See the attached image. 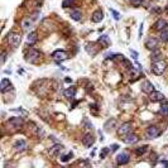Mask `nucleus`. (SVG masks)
Returning <instances> with one entry per match:
<instances>
[{
    "label": "nucleus",
    "instance_id": "1",
    "mask_svg": "<svg viewBox=\"0 0 168 168\" xmlns=\"http://www.w3.org/2000/svg\"><path fill=\"white\" fill-rule=\"evenodd\" d=\"M42 60V53L35 48H31L25 54V61L29 63H38Z\"/></svg>",
    "mask_w": 168,
    "mask_h": 168
},
{
    "label": "nucleus",
    "instance_id": "2",
    "mask_svg": "<svg viewBox=\"0 0 168 168\" xmlns=\"http://www.w3.org/2000/svg\"><path fill=\"white\" fill-rule=\"evenodd\" d=\"M167 68V63H166V61H163V60H158V61H153V63H152V72L154 73V75H157V76H161L162 73L166 71Z\"/></svg>",
    "mask_w": 168,
    "mask_h": 168
},
{
    "label": "nucleus",
    "instance_id": "3",
    "mask_svg": "<svg viewBox=\"0 0 168 168\" xmlns=\"http://www.w3.org/2000/svg\"><path fill=\"white\" fill-rule=\"evenodd\" d=\"M8 42L13 48H18L20 42H22V37H20V34L15 33V32H10L8 34Z\"/></svg>",
    "mask_w": 168,
    "mask_h": 168
},
{
    "label": "nucleus",
    "instance_id": "4",
    "mask_svg": "<svg viewBox=\"0 0 168 168\" xmlns=\"http://www.w3.org/2000/svg\"><path fill=\"white\" fill-rule=\"evenodd\" d=\"M161 134V129L157 125H150L145 130V138L147 139H155Z\"/></svg>",
    "mask_w": 168,
    "mask_h": 168
},
{
    "label": "nucleus",
    "instance_id": "5",
    "mask_svg": "<svg viewBox=\"0 0 168 168\" xmlns=\"http://www.w3.org/2000/svg\"><path fill=\"white\" fill-rule=\"evenodd\" d=\"M131 130H133L131 123H124L118 128V135H119V137H125L126 134L131 133Z\"/></svg>",
    "mask_w": 168,
    "mask_h": 168
},
{
    "label": "nucleus",
    "instance_id": "6",
    "mask_svg": "<svg viewBox=\"0 0 168 168\" xmlns=\"http://www.w3.org/2000/svg\"><path fill=\"white\" fill-rule=\"evenodd\" d=\"M52 58L57 62H61V61H64L68 58V54H67L66 51H62V49H57L52 53Z\"/></svg>",
    "mask_w": 168,
    "mask_h": 168
},
{
    "label": "nucleus",
    "instance_id": "7",
    "mask_svg": "<svg viewBox=\"0 0 168 168\" xmlns=\"http://www.w3.org/2000/svg\"><path fill=\"white\" fill-rule=\"evenodd\" d=\"M62 150H63V145H62V144H54V145H52L51 148L48 149V153H49V155H51V157H58V155L61 154V152Z\"/></svg>",
    "mask_w": 168,
    "mask_h": 168
},
{
    "label": "nucleus",
    "instance_id": "8",
    "mask_svg": "<svg viewBox=\"0 0 168 168\" xmlns=\"http://www.w3.org/2000/svg\"><path fill=\"white\" fill-rule=\"evenodd\" d=\"M130 161V155L128 153H120L116 155V164L118 166H124V164L129 163Z\"/></svg>",
    "mask_w": 168,
    "mask_h": 168
},
{
    "label": "nucleus",
    "instance_id": "9",
    "mask_svg": "<svg viewBox=\"0 0 168 168\" xmlns=\"http://www.w3.org/2000/svg\"><path fill=\"white\" fill-rule=\"evenodd\" d=\"M144 46H145V48L150 49V51H154V49L158 48V39L154 37H150L148 39L145 41V43H144Z\"/></svg>",
    "mask_w": 168,
    "mask_h": 168
},
{
    "label": "nucleus",
    "instance_id": "10",
    "mask_svg": "<svg viewBox=\"0 0 168 168\" xmlns=\"http://www.w3.org/2000/svg\"><path fill=\"white\" fill-rule=\"evenodd\" d=\"M149 100L153 102H158V101H163L164 100V95L161 91H152L149 94Z\"/></svg>",
    "mask_w": 168,
    "mask_h": 168
},
{
    "label": "nucleus",
    "instance_id": "11",
    "mask_svg": "<svg viewBox=\"0 0 168 168\" xmlns=\"http://www.w3.org/2000/svg\"><path fill=\"white\" fill-rule=\"evenodd\" d=\"M140 88H141V91H143V92L148 94V95L152 92V91H154V86H153V84L150 81H148V80H145V81L141 82Z\"/></svg>",
    "mask_w": 168,
    "mask_h": 168
},
{
    "label": "nucleus",
    "instance_id": "12",
    "mask_svg": "<svg viewBox=\"0 0 168 168\" xmlns=\"http://www.w3.org/2000/svg\"><path fill=\"white\" fill-rule=\"evenodd\" d=\"M168 27V23H167V20H164V19H158L157 22L153 24V29L154 31H159V32H162V31H164Z\"/></svg>",
    "mask_w": 168,
    "mask_h": 168
},
{
    "label": "nucleus",
    "instance_id": "13",
    "mask_svg": "<svg viewBox=\"0 0 168 168\" xmlns=\"http://www.w3.org/2000/svg\"><path fill=\"white\" fill-rule=\"evenodd\" d=\"M138 140H139V137H138L137 134H130V133L126 134L125 137L123 138V141L125 144H135Z\"/></svg>",
    "mask_w": 168,
    "mask_h": 168
},
{
    "label": "nucleus",
    "instance_id": "14",
    "mask_svg": "<svg viewBox=\"0 0 168 168\" xmlns=\"http://www.w3.org/2000/svg\"><path fill=\"white\" fill-rule=\"evenodd\" d=\"M8 123L10 124L13 128L18 129V128H20V126L23 125V119L20 116H14V118H10V119L8 120Z\"/></svg>",
    "mask_w": 168,
    "mask_h": 168
},
{
    "label": "nucleus",
    "instance_id": "15",
    "mask_svg": "<svg viewBox=\"0 0 168 168\" xmlns=\"http://www.w3.org/2000/svg\"><path fill=\"white\" fill-rule=\"evenodd\" d=\"M11 87H13V85H11L10 80H8V78L1 80V82H0V90H1V92H7V91L11 90Z\"/></svg>",
    "mask_w": 168,
    "mask_h": 168
},
{
    "label": "nucleus",
    "instance_id": "16",
    "mask_svg": "<svg viewBox=\"0 0 168 168\" xmlns=\"http://www.w3.org/2000/svg\"><path fill=\"white\" fill-rule=\"evenodd\" d=\"M14 149L15 152H24L27 149V141L24 139H19L14 143Z\"/></svg>",
    "mask_w": 168,
    "mask_h": 168
},
{
    "label": "nucleus",
    "instance_id": "17",
    "mask_svg": "<svg viewBox=\"0 0 168 168\" xmlns=\"http://www.w3.org/2000/svg\"><path fill=\"white\" fill-rule=\"evenodd\" d=\"M94 143H95V138H94V135L90 134V133L82 138V144H84L85 147H91V145H94Z\"/></svg>",
    "mask_w": 168,
    "mask_h": 168
},
{
    "label": "nucleus",
    "instance_id": "18",
    "mask_svg": "<svg viewBox=\"0 0 168 168\" xmlns=\"http://www.w3.org/2000/svg\"><path fill=\"white\" fill-rule=\"evenodd\" d=\"M102 19H104V13H102L101 10L94 11V14L91 15V20H92V23H100Z\"/></svg>",
    "mask_w": 168,
    "mask_h": 168
},
{
    "label": "nucleus",
    "instance_id": "19",
    "mask_svg": "<svg viewBox=\"0 0 168 168\" xmlns=\"http://www.w3.org/2000/svg\"><path fill=\"white\" fill-rule=\"evenodd\" d=\"M32 24H33V22H32L31 18H25V19L22 20V29L25 32H29L32 28Z\"/></svg>",
    "mask_w": 168,
    "mask_h": 168
},
{
    "label": "nucleus",
    "instance_id": "20",
    "mask_svg": "<svg viewBox=\"0 0 168 168\" xmlns=\"http://www.w3.org/2000/svg\"><path fill=\"white\" fill-rule=\"evenodd\" d=\"M75 95H76V88L75 87H68L63 91V96L66 97V99H73Z\"/></svg>",
    "mask_w": 168,
    "mask_h": 168
},
{
    "label": "nucleus",
    "instance_id": "21",
    "mask_svg": "<svg viewBox=\"0 0 168 168\" xmlns=\"http://www.w3.org/2000/svg\"><path fill=\"white\" fill-rule=\"evenodd\" d=\"M99 43H101L102 46L105 47V48H108V47L111 44V42H110V38H109V35H106V34L101 35V37L99 38Z\"/></svg>",
    "mask_w": 168,
    "mask_h": 168
},
{
    "label": "nucleus",
    "instance_id": "22",
    "mask_svg": "<svg viewBox=\"0 0 168 168\" xmlns=\"http://www.w3.org/2000/svg\"><path fill=\"white\" fill-rule=\"evenodd\" d=\"M38 37H37V33L35 32H31L28 35H27V43L28 44H34L35 42H37Z\"/></svg>",
    "mask_w": 168,
    "mask_h": 168
},
{
    "label": "nucleus",
    "instance_id": "23",
    "mask_svg": "<svg viewBox=\"0 0 168 168\" xmlns=\"http://www.w3.org/2000/svg\"><path fill=\"white\" fill-rule=\"evenodd\" d=\"M129 75H130V80L131 81H135L138 77H140V71L134 68V67H131L130 71H129Z\"/></svg>",
    "mask_w": 168,
    "mask_h": 168
},
{
    "label": "nucleus",
    "instance_id": "24",
    "mask_svg": "<svg viewBox=\"0 0 168 168\" xmlns=\"http://www.w3.org/2000/svg\"><path fill=\"white\" fill-rule=\"evenodd\" d=\"M71 19L75 20V22H80L82 19V14L80 10H72L71 11Z\"/></svg>",
    "mask_w": 168,
    "mask_h": 168
},
{
    "label": "nucleus",
    "instance_id": "25",
    "mask_svg": "<svg viewBox=\"0 0 168 168\" xmlns=\"http://www.w3.org/2000/svg\"><path fill=\"white\" fill-rule=\"evenodd\" d=\"M115 124H116V120H115V119H110V120H108V122L105 123V126H104V128H105V130H106V131H110L111 129H114L113 126H115Z\"/></svg>",
    "mask_w": 168,
    "mask_h": 168
},
{
    "label": "nucleus",
    "instance_id": "26",
    "mask_svg": "<svg viewBox=\"0 0 168 168\" xmlns=\"http://www.w3.org/2000/svg\"><path fill=\"white\" fill-rule=\"evenodd\" d=\"M147 149H148V145L138 147V148H135V154H137V155H143L144 153L147 152Z\"/></svg>",
    "mask_w": 168,
    "mask_h": 168
},
{
    "label": "nucleus",
    "instance_id": "27",
    "mask_svg": "<svg viewBox=\"0 0 168 168\" xmlns=\"http://www.w3.org/2000/svg\"><path fill=\"white\" fill-rule=\"evenodd\" d=\"M159 39H161L162 42H168V29H167V28L164 29V31H162V32H161Z\"/></svg>",
    "mask_w": 168,
    "mask_h": 168
},
{
    "label": "nucleus",
    "instance_id": "28",
    "mask_svg": "<svg viewBox=\"0 0 168 168\" xmlns=\"http://www.w3.org/2000/svg\"><path fill=\"white\" fill-rule=\"evenodd\" d=\"M161 52L158 51V49H154V51L152 52V56H150V58H152L153 61H158V60H162L161 58Z\"/></svg>",
    "mask_w": 168,
    "mask_h": 168
},
{
    "label": "nucleus",
    "instance_id": "29",
    "mask_svg": "<svg viewBox=\"0 0 168 168\" xmlns=\"http://www.w3.org/2000/svg\"><path fill=\"white\" fill-rule=\"evenodd\" d=\"M159 113L162 115H168V102H163L159 109Z\"/></svg>",
    "mask_w": 168,
    "mask_h": 168
},
{
    "label": "nucleus",
    "instance_id": "30",
    "mask_svg": "<svg viewBox=\"0 0 168 168\" xmlns=\"http://www.w3.org/2000/svg\"><path fill=\"white\" fill-rule=\"evenodd\" d=\"M109 152H110V149H109L108 147L102 148V149H101V152H100V158H101V159H104V158L106 157V155L109 154Z\"/></svg>",
    "mask_w": 168,
    "mask_h": 168
},
{
    "label": "nucleus",
    "instance_id": "31",
    "mask_svg": "<svg viewBox=\"0 0 168 168\" xmlns=\"http://www.w3.org/2000/svg\"><path fill=\"white\" fill-rule=\"evenodd\" d=\"M72 157H73L72 152H68V153H67V154L62 155V157H61V161H62V162H68V161H70V159L72 158Z\"/></svg>",
    "mask_w": 168,
    "mask_h": 168
},
{
    "label": "nucleus",
    "instance_id": "32",
    "mask_svg": "<svg viewBox=\"0 0 168 168\" xmlns=\"http://www.w3.org/2000/svg\"><path fill=\"white\" fill-rule=\"evenodd\" d=\"M123 57H124V56H123ZM122 57V61H123V64H124V66H125L126 67V68H129V70H130L131 68V67H133V64L130 63V62H129L128 60H125V58H123Z\"/></svg>",
    "mask_w": 168,
    "mask_h": 168
},
{
    "label": "nucleus",
    "instance_id": "33",
    "mask_svg": "<svg viewBox=\"0 0 168 168\" xmlns=\"http://www.w3.org/2000/svg\"><path fill=\"white\" fill-rule=\"evenodd\" d=\"M72 4H73V0H64V1L62 3V7H63V8H68Z\"/></svg>",
    "mask_w": 168,
    "mask_h": 168
},
{
    "label": "nucleus",
    "instance_id": "34",
    "mask_svg": "<svg viewBox=\"0 0 168 168\" xmlns=\"http://www.w3.org/2000/svg\"><path fill=\"white\" fill-rule=\"evenodd\" d=\"M144 0H130V4L134 5V7H139V5L143 4Z\"/></svg>",
    "mask_w": 168,
    "mask_h": 168
},
{
    "label": "nucleus",
    "instance_id": "35",
    "mask_svg": "<svg viewBox=\"0 0 168 168\" xmlns=\"http://www.w3.org/2000/svg\"><path fill=\"white\" fill-rule=\"evenodd\" d=\"M110 13L114 15V19H115V20H119V19H120V14L118 13L116 10H114V9H110Z\"/></svg>",
    "mask_w": 168,
    "mask_h": 168
},
{
    "label": "nucleus",
    "instance_id": "36",
    "mask_svg": "<svg viewBox=\"0 0 168 168\" xmlns=\"http://www.w3.org/2000/svg\"><path fill=\"white\" fill-rule=\"evenodd\" d=\"M5 61H7V52L4 51V52L1 53V64H4Z\"/></svg>",
    "mask_w": 168,
    "mask_h": 168
},
{
    "label": "nucleus",
    "instance_id": "37",
    "mask_svg": "<svg viewBox=\"0 0 168 168\" xmlns=\"http://www.w3.org/2000/svg\"><path fill=\"white\" fill-rule=\"evenodd\" d=\"M119 149V145H118V144H113V145H111V150H113V152H115V150H118Z\"/></svg>",
    "mask_w": 168,
    "mask_h": 168
},
{
    "label": "nucleus",
    "instance_id": "38",
    "mask_svg": "<svg viewBox=\"0 0 168 168\" xmlns=\"http://www.w3.org/2000/svg\"><path fill=\"white\" fill-rule=\"evenodd\" d=\"M130 53H131L133 56H134V57H133V58H134V60H137V58H138V53L135 52V51H133V49H130Z\"/></svg>",
    "mask_w": 168,
    "mask_h": 168
},
{
    "label": "nucleus",
    "instance_id": "39",
    "mask_svg": "<svg viewBox=\"0 0 168 168\" xmlns=\"http://www.w3.org/2000/svg\"><path fill=\"white\" fill-rule=\"evenodd\" d=\"M141 34H143V23L140 24V28H139V38L141 37Z\"/></svg>",
    "mask_w": 168,
    "mask_h": 168
},
{
    "label": "nucleus",
    "instance_id": "40",
    "mask_svg": "<svg viewBox=\"0 0 168 168\" xmlns=\"http://www.w3.org/2000/svg\"><path fill=\"white\" fill-rule=\"evenodd\" d=\"M164 158L168 159V147H167L166 149H164Z\"/></svg>",
    "mask_w": 168,
    "mask_h": 168
},
{
    "label": "nucleus",
    "instance_id": "41",
    "mask_svg": "<svg viewBox=\"0 0 168 168\" xmlns=\"http://www.w3.org/2000/svg\"><path fill=\"white\" fill-rule=\"evenodd\" d=\"M64 81H66V82H67V84H70V82H72V80H71V78H68V77H67L66 80H64Z\"/></svg>",
    "mask_w": 168,
    "mask_h": 168
},
{
    "label": "nucleus",
    "instance_id": "42",
    "mask_svg": "<svg viewBox=\"0 0 168 168\" xmlns=\"http://www.w3.org/2000/svg\"><path fill=\"white\" fill-rule=\"evenodd\" d=\"M166 10H167V11H168V8H167V9H166Z\"/></svg>",
    "mask_w": 168,
    "mask_h": 168
}]
</instances>
